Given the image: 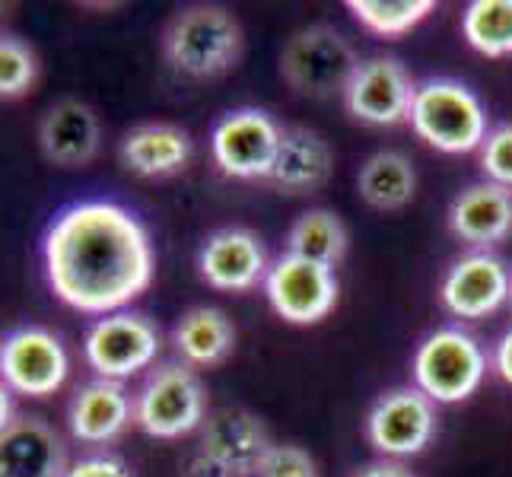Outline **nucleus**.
<instances>
[{
	"instance_id": "obj_18",
	"label": "nucleus",
	"mask_w": 512,
	"mask_h": 477,
	"mask_svg": "<svg viewBox=\"0 0 512 477\" xmlns=\"http://www.w3.org/2000/svg\"><path fill=\"white\" fill-rule=\"evenodd\" d=\"M67 452L42 417H16L0 433V477H64Z\"/></svg>"
},
{
	"instance_id": "obj_29",
	"label": "nucleus",
	"mask_w": 512,
	"mask_h": 477,
	"mask_svg": "<svg viewBox=\"0 0 512 477\" xmlns=\"http://www.w3.org/2000/svg\"><path fill=\"white\" fill-rule=\"evenodd\" d=\"M255 477H319V465L306 449L290 443H271Z\"/></svg>"
},
{
	"instance_id": "obj_8",
	"label": "nucleus",
	"mask_w": 512,
	"mask_h": 477,
	"mask_svg": "<svg viewBox=\"0 0 512 477\" xmlns=\"http://www.w3.org/2000/svg\"><path fill=\"white\" fill-rule=\"evenodd\" d=\"M284 128L264 109L226 112L210 134V153L223 175L242 182H268Z\"/></svg>"
},
{
	"instance_id": "obj_14",
	"label": "nucleus",
	"mask_w": 512,
	"mask_h": 477,
	"mask_svg": "<svg viewBox=\"0 0 512 477\" xmlns=\"http://www.w3.org/2000/svg\"><path fill=\"white\" fill-rule=\"evenodd\" d=\"M198 433V452L220 465L229 477H252L264 452L271 449V433L264 420L245 408L210 411Z\"/></svg>"
},
{
	"instance_id": "obj_17",
	"label": "nucleus",
	"mask_w": 512,
	"mask_h": 477,
	"mask_svg": "<svg viewBox=\"0 0 512 477\" xmlns=\"http://www.w3.org/2000/svg\"><path fill=\"white\" fill-rule=\"evenodd\" d=\"M39 147L48 163L64 169L93 163L102 147L96 112L80 99H61L58 105H51L39 125Z\"/></svg>"
},
{
	"instance_id": "obj_36",
	"label": "nucleus",
	"mask_w": 512,
	"mask_h": 477,
	"mask_svg": "<svg viewBox=\"0 0 512 477\" xmlns=\"http://www.w3.org/2000/svg\"><path fill=\"white\" fill-rule=\"evenodd\" d=\"M0 10H4V7H0Z\"/></svg>"
},
{
	"instance_id": "obj_5",
	"label": "nucleus",
	"mask_w": 512,
	"mask_h": 477,
	"mask_svg": "<svg viewBox=\"0 0 512 477\" xmlns=\"http://www.w3.org/2000/svg\"><path fill=\"white\" fill-rule=\"evenodd\" d=\"M207 420V392L194 369L169 360L150 369L134 401V423L153 439H182Z\"/></svg>"
},
{
	"instance_id": "obj_12",
	"label": "nucleus",
	"mask_w": 512,
	"mask_h": 477,
	"mask_svg": "<svg viewBox=\"0 0 512 477\" xmlns=\"http://www.w3.org/2000/svg\"><path fill=\"white\" fill-rule=\"evenodd\" d=\"M436 436V404L420 388H392L366 417V439L385 458L420 455Z\"/></svg>"
},
{
	"instance_id": "obj_27",
	"label": "nucleus",
	"mask_w": 512,
	"mask_h": 477,
	"mask_svg": "<svg viewBox=\"0 0 512 477\" xmlns=\"http://www.w3.org/2000/svg\"><path fill=\"white\" fill-rule=\"evenodd\" d=\"M39 77L35 51L13 35H0V99H16L29 93V86Z\"/></svg>"
},
{
	"instance_id": "obj_19",
	"label": "nucleus",
	"mask_w": 512,
	"mask_h": 477,
	"mask_svg": "<svg viewBox=\"0 0 512 477\" xmlns=\"http://www.w3.org/2000/svg\"><path fill=\"white\" fill-rule=\"evenodd\" d=\"M194 153V140L185 128L169 121H147L131 128L118 144V159L140 179H169L179 175Z\"/></svg>"
},
{
	"instance_id": "obj_10",
	"label": "nucleus",
	"mask_w": 512,
	"mask_h": 477,
	"mask_svg": "<svg viewBox=\"0 0 512 477\" xmlns=\"http://www.w3.org/2000/svg\"><path fill=\"white\" fill-rule=\"evenodd\" d=\"M271 309L290 325H319L334 312L341 284L331 268L296 255H280L264 277Z\"/></svg>"
},
{
	"instance_id": "obj_16",
	"label": "nucleus",
	"mask_w": 512,
	"mask_h": 477,
	"mask_svg": "<svg viewBox=\"0 0 512 477\" xmlns=\"http://www.w3.org/2000/svg\"><path fill=\"white\" fill-rule=\"evenodd\" d=\"M134 420V401L125 385L112 379H93L80 385L67 404V427L86 446H105L118 439Z\"/></svg>"
},
{
	"instance_id": "obj_3",
	"label": "nucleus",
	"mask_w": 512,
	"mask_h": 477,
	"mask_svg": "<svg viewBox=\"0 0 512 477\" xmlns=\"http://www.w3.org/2000/svg\"><path fill=\"white\" fill-rule=\"evenodd\" d=\"M408 121L423 144L449 156L481 150L490 134L481 96L458 80H427L417 86Z\"/></svg>"
},
{
	"instance_id": "obj_15",
	"label": "nucleus",
	"mask_w": 512,
	"mask_h": 477,
	"mask_svg": "<svg viewBox=\"0 0 512 477\" xmlns=\"http://www.w3.org/2000/svg\"><path fill=\"white\" fill-rule=\"evenodd\" d=\"M198 271L207 287H214L220 293H245L264 284L271 264L261 239L252 229L226 226L217 229L214 236H207V242L201 245Z\"/></svg>"
},
{
	"instance_id": "obj_13",
	"label": "nucleus",
	"mask_w": 512,
	"mask_h": 477,
	"mask_svg": "<svg viewBox=\"0 0 512 477\" xmlns=\"http://www.w3.org/2000/svg\"><path fill=\"white\" fill-rule=\"evenodd\" d=\"M512 296V271L493 252L462 255L443 277L439 299L455 318L478 322L500 312Z\"/></svg>"
},
{
	"instance_id": "obj_32",
	"label": "nucleus",
	"mask_w": 512,
	"mask_h": 477,
	"mask_svg": "<svg viewBox=\"0 0 512 477\" xmlns=\"http://www.w3.org/2000/svg\"><path fill=\"white\" fill-rule=\"evenodd\" d=\"M182 477H229L220 465H214L210 458H204L201 452H194L191 455V462L185 465Z\"/></svg>"
},
{
	"instance_id": "obj_28",
	"label": "nucleus",
	"mask_w": 512,
	"mask_h": 477,
	"mask_svg": "<svg viewBox=\"0 0 512 477\" xmlns=\"http://www.w3.org/2000/svg\"><path fill=\"white\" fill-rule=\"evenodd\" d=\"M478 156H481V172L487 175V182L512 191V121L487 134Z\"/></svg>"
},
{
	"instance_id": "obj_4",
	"label": "nucleus",
	"mask_w": 512,
	"mask_h": 477,
	"mask_svg": "<svg viewBox=\"0 0 512 477\" xmlns=\"http://www.w3.org/2000/svg\"><path fill=\"white\" fill-rule=\"evenodd\" d=\"M414 385L433 404L468 401L487 376V353L465 328H436L411 360Z\"/></svg>"
},
{
	"instance_id": "obj_7",
	"label": "nucleus",
	"mask_w": 512,
	"mask_h": 477,
	"mask_svg": "<svg viewBox=\"0 0 512 477\" xmlns=\"http://www.w3.org/2000/svg\"><path fill=\"white\" fill-rule=\"evenodd\" d=\"M163 350L160 328L140 312H112L90 325L83 338V357L99 379L125 382L156 363Z\"/></svg>"
},
{
	"instance_id": "obj_21",
	"label": "nucleus",
	"mask_w": 512,
	"mask_h": 477,
	"mask_svg": "<svg viewBox=\"0 0 512 477\" xmlns=\"http://www.w3.org/2000/svg\"><path fill=\"white\" fill-rule=\"evenodd\" d=\"M334 172V153L328 140L303 125L284 128L280 150L271 169V185L284 194H315L328 185Z\"/></svg>"
},
{
	"instance_id": "obj_6",
	"label": "nucleus",
	"mask_w": 512,
	"mask_h": 477,
	"mask_svg": "<svg viewBox=\"0 0 512 477\" xmlns=\"http://www.w3.org/2000/svg\"><path fill=\"white\" fill-rule=\"evenodd\" d=\"M357 67V51L331 26L299 29L280 51V74L290 83V90L309 99H344Z\"/></svg>"
},
{
	"instance_id": "obj_25",
	"label": "nucleus",
	"mask_w": 512,
	"mask_h": 477,
	"mask_svg": "<svg viewBox=\"0 0 512 477\" xmlns=\"http://www.w3.org/2000/svg\"><path fill=\"white\" fill-rule=\"evenodd\" d=\"M465 42L484 58L512 55V0H474L462 13Z\"/></svg>"
},
{
	"instance_id": "obj_23",
	"label": "nucleus",
	"mask_w": 512,
	"mask_h": 477,
	"mask_svg": "<svg viewBox=\"0 0 512 477\" xmlns=\"http://www.w3.org/2000/svg\"><path fill=\"white\" fill-rule=\"evenodd\" d=\"M357 191L369 207L382 210V214L408 207L417 191L414 163L398 150H379L360 166Z\"/></svg>"
},
{
	"instance_id": "obj_11",
	"label": "nucleus",
	"mask_w": 512,
	"mask_h": 477,
	"mask_svg": "<svg viewBox=\"0 0 512 477\" xmlns=\"http://www.w3.org/2000/svg\"><path fill=\"white\" fill-rule=\"evenodd\" d=\"M414 96L417 83L411 70L395 55H376L369 61H360L357 74H353L344 93V109L363 125L392 128L408 121Z\"/></svg>"
},
{
	"instance_id": "obj_1",
	"label": "nucleus",
	"mask_w": 512,
	"mask_h": 477,
	"mask_svg": "<svg viewBox=\"0 0 512 477\" xmlns=\"http://www.w3.org/2000/svg\"><path fill=\"white\" fill-rule=\"evenodd\" d=\"M45 280L83 315L125 312L153 284L156 252L147 226L115 201L64 207L42 242Z\"/></svg>"
},
{
	"instance_id": "obj_24",
	"label": "nucleus",
	"mask_w": 512,
	"mask_h": 477,
	"mask_svg": "<svg viewBox=\"0 0 512 477\" xmlns=\"http://www.w3.org/2000/svg\"><path fill=\"white\" fill-rule=\"evenodd\" d=\"M287 255L306 258L325 268H338L347 255V226L334 210L315 207L299 214L287 233Z\"/></svg>"
},
{
	"instance_id": "obj_20",
	"label": "nucleus",
	"mask_w": 512,
	"mask_h": 477,
	"mask_svg": "<svg viewBox=\"0 0 512 477\" xmlns=\"http://www.w3.org/2000/svg\"><path fill=\"white\" fill-rule=\"evenodd\" d=\"M449 229L481 252L506 242L512 236V191L493 182L468 185L449 207Z\"/></svg>"
},
{
	"instance_id": "obj_35",
	"label": "nucleus",
	"mask_w": 512,
	"mask_h": 477,
	"mask_svg": "<svg viewBox=\"0 0 512 477\" xmlns=\"http://www.w3.org/2000/svg\"><path fill=\"white\" fill-rule=\"evenodd\" d=\"M509 303H512V296H509Z\"/></svg>"
},
{
	"instance_id": "obj_9",
	"label": "nucleus",
	"mask_w": 512,
	"mask_h": 477,
	"mask_svg": "<svg viewBox=\"0 0 512 477\" xmlns=\"http://www.w3.org/2000/svg\"><path fill=\"white\" fill-rule=\"evenodd\" d=\"M70 357L55 331L26 325L10 331L0 344V382L13 395L48 398L67 382Z\"/></svg>"
},
{
	"instance_id": "obj_22",
	"label": "nucleus",
	"mask_w": 512,
	"mask_h": 477,
	"mask_svg": "<svg viewBox=\"0 0 512 477\" xmlns=\"http://www.w3.org/2000/svg\"><path fill=\"white\" fill-rule=\"evenodd\" d=\"M172 344L182 363L194 366H217L236 350V325L217 306H194L172 328Z\"/></svg>"
},
{
	"instance_id": "obj_26",
	"label": "nucleus",
	"mask_w": 512,
	"mask_h": 477,
	"mask_svg": "<svg viewBox=\"0 0 512 477\" xmlns=\"http://www.w3.org/2000/svg\"><path fill=\"white\" fill-rule=\"evenodd\" d=\"M347 10L379 39H401L427 20L436 4L433 0H347Z\"/></svg>"
},
{
	"instance_id": "obj_31",
	"label": "nucleus",
	"mask_w": 512,
	"mask_h": 477,
	"mask_svg": "<svg viewBox=\"0 0 512 477\" xmlns=\"http://www.w3.org/2000/svg\"><path fill=\"white\" fill-rule=\"evenodd\" d=\"M493 369L506 385H512V328H506L497 347H493Z\"/></svg>"
},
{
	"instance_id": "obj_30",
	"label": "nucleus",
	"mask_w": 512,
	"mask_h": 477,
	"mask_svg": "<svg viewBox=\"0 0 512 477\" xmlns=\"http://www.w3.org/2000/svg\"><path fill=\"white\" fill-rule=\"evenodd\" d=\"M64 477H131V471L115 455H86L70 465Z\"/></svg>"
},
{
	"instance_id": "obj_34",
	"label": "nucleus",
	"mask_w": 512,
	"mask_h": 477,
	"mask_svg": "<svg viewBox=\"0 0 512 477\" xmlns=\"http://www.w3.org/2000/svg\"><path fill=\"white\" fill-rule=\"evenodd\" d=\"M16 420V404H13V392L0 382V433H4L10 423Z\"/></svg>"
},
{
	"instance_id": "obj_2",
	"label": "nucleus",
	"mask_w": 512,
	"mask_h": 477,
	"mask_svg": "<svg viewBox=\"0 0 512 477\" xmlns=\"http://www.w3.org/2000/svg\"><path fill=\"white\" fill-rule=\"evenodd\" d=\"M245 48L242 26L217 4H191L163 29V58L175 74L191 80H214L229 74Z\"/></svg>"
},
{
	"instance_id": "obj_33",
	"label": "nucleus",
	"mask_w": 512,
	"mask_h": 477,
	"mask_svg": "<svg viewBox=\"0 0 512 477\" xmlns=\"http://www.w3.org/2000/svg\"><path fill=\"white\" fill-rule=\"evenodd\" d=\"M353 477H414V474H411L408 468H404V465H398V462H388V458H385V462H373V465H366L363 471H357Z\"/></svg>"
}]
</instances>
